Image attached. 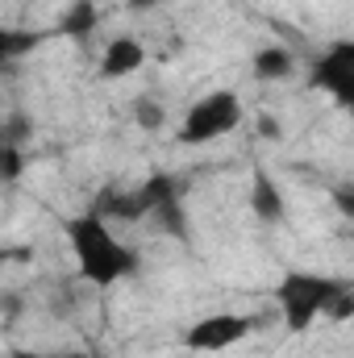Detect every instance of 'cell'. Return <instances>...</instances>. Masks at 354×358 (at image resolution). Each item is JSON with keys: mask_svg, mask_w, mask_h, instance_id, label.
Instances as JSON below:
<instances>
[{"mask_svg": "<svg viewBox=\"0 0 354 358\" xmlns=\"http://www.w3.org/2000/svg\"><path fill=\"white\" fill-rule=\"evenodd\" d=\"M330 200H334V208H338L346 221H354V183L351 179H338V183L330 187Z\"/></svg>", "mask_w": 354, "mask_h": 358, "instance_id": "13", "label": "cell"}, {"mask_svg": "<svg viewBox=\"0 0 354 358\" xmlns=\"http://www.w3.org/2000/svg\"><path fill=\"white\" fill-rule=\"evenodd\" d=\"M246 121V104L234 88H213L204 96H196L183 117H179L176 142L179 146H208V142H221L229 134H238Z\"/></svg>", "mask_w": 354, "mask_h": 358, "instance_id": "3", "label": "cell"}, {"mask_svg": "<svg viewBox=\"0 0 354 358\" xmlns=\"http://www.w3.org/2000/svg\"><path fill=\"white\" fill-rule=\"evenodd\" d=\"M250 213L263 225H283L288 221V196H283L279 179L271 176L267 167H255L250 171Z\"/></svg>", "mask_w": 354, "mask_h": 358, "instance_id": "7", "label": "cell"}, {"mask_svg": "<svg viewBox=\"0 0 354 358\" xmlns=\"http://www.w3.org/2000/svg\"><path fill=\"white\" fill-rule=\"evenodd\" d=\"M351 279H338V275H321V271H283L279 283H275V308H279V321L283 329L296 338V334H309L317 321H330L334 304L351 292Z\"/></svg>", "mask_w": 354, "mask_h": 358, "instance_id": "2", "label": "cell"}, {"mask_svg": "<svg viewBox=\"0 0 354 358\" xmlns=\"http://www.w3.org/2000/svg\"><path fill=\"white\" fill-rule=\"evenodd\" d=\"M129 117H134V125H138L142 134H159V129H167V104H163L155 92H142V96H134V104H129Z\"/></svg>", "mask_w": 354, "mask_h": 358, "instance_id": "10", "label": "cell"}, {"mask_svg": "<svg viewBox=\"0 0 354 358\" xmlns=\"http://www.w3.org/2000/svg\"><path fill=\"white\" fill-rule=\"evenodd\" d=\"M21 171H25V146L0 142V179H4V183H17Z\"/></svg>", "mask_w": 354, "mask_h": 358, "instance_id": "11", "label": "cell"}, {"mask_svg": "<svg viewBox=\"0 0 354 358\" xmlns=\"http://www.w3.org/2000/svg\"><path fill=\"white\" fill-rule=\"evenodd\" d=\"M163 0H125V8L129 13H150V8H159Z\"/></svg>", "mask_w": 354, "mask_h": 358, "instance_id": "15", "label": "cell"}, {"mask_svg": "<svg viewBox=\"0 0 354 358\" xmlns=\"http://www.w3.org/2000/svg\"><path fill=\"white\" fill-rule=\"evenodd\" d=\"M100 29V4L96 0H76L63 17H59V38H71V42H88L92 34Z\"/></svg>", "mask_w": 354, "mask_h": 358, "instance_id": "9", "label": "cell"}, {"mask_svg": "<svg viewBox=\"0 0 354 358\" xmlns=\"http://www.w3.org/2000/svg\"><path fill=\"white\" fill-rule=\"evenodd\" d=\"M63 242L71 250L76 275L92 287H117L142 271V255L121 242L117 221H108L96 204L71 213L63 221Z\"/></svg>", "mask_w": 354, "mask_h": 358, "instance_id": "1", "label": "cell"}, {"mask_svg": "<svg viewBox=\"0 0 354 358\" xmlns=\"http://www.w3.org/2000/svg\"><path fill=\"white\" fill-rule=\"evenodd\" d=\"M8 358H63V355H46V350H25V346H17V350H8Z\"/></svg>", "mask_w": 354, "mask_h": 358, "instance_id": "16", "label": "cell"}, {"mask_svg": "<svg viewBox=\"0 0 354 358\" xmlns=\"http://www.w3.org/2000/svg\"><path fill=\"white\" fill-rule=\"evenodd\" d=\"M146 63H150V50H146V42H142V38H134V34H113V38L100 46L96 80H104V84H117V80H129V76H138Z\"/></svg>", "mask_w": 354, "mask_h": 358, "instance_id": "6", "label": "cell"}, {"mask_svg": "<svg viewBox=\"0 0 354 358\" xmlns=\"http://www.w3.org/2000/svg\"><path fill=\"white\" fill-rule=\"evenodd\" d=\"M250 71H255V80H263V84H283V80L296 76V55H292L288 46H279V42H267V46H259V50L250 55Z\"/></svg>", "mask_w": 354, "mask_h": 358, "instance_id": "8", "label": "cell"}, {"mask_svg": "<svg viewBox=\"0 0 354 358\" xmlns=\"http://www.w3.org/2000/svg\"><path fill=\"white\" fill-rule=\"evenodd\" d=\"M63 358H104V355L100 350H67Z\"/></svg>", "mask_w": 354, "mask_h": 358, "instance_id": "17", "label": "cell"}, {"mask_svg": "<svg viewBox=\"0 0 354 358\" xmlns=\"http://www.w3.org/2000/svg\"><path fill=\"white\" fill-rule=\"evenodd\" d=\"M255 329H259V321H255L250 313L217 308V313L196 317V321L183 329V346H187L192 355H225V350L242 346Z\"/></svg>", "mask_w": 354, "mask_h": 358, "instance_id": "5", "label": "cell"}, {"mask_svg": "<svg viewBox=\"0 0 354 358\" xmlns=\"http://www.w3.org/2000/svg\"><path fill=\"white\" fill-rule=\"evenodd\" d=\"M46 34H21V29H4V59H17L25 50H34Z\"/></svg>", "mask_w": 354, "mask_h": 358, "instance_id": "12", "label": "cell"}, {"mask_svg": "<svg viewBox=\"0 0 354 358\" xmlns=\"http://www.w3.org/2000/svg\"><path fill=\"white\" fill-rule=\"evenodd\" d=\"M309 88L321 92L334 108L354 117V38L330 42L313 63H309Z\"/></svg>", "mask_w": 354, "mask_h": 358, "instance_id": "4", "label": "cell"}, {"mask_svg": "<svg viewBox=\"0 0 354 358\" xmlns=\"http://www.w3.org/2000/svg\"><path fill=\"white\" fill-rule=\"evenodd\" d=\"M255 129H259V138H271V142H275V138L283 134V129H279V121H275L271 113H259V121H255Z\"/></svg>", "mask_w": 354, "mask_h": 358, "instance_id": "14", "label": "cell"}]
</instances>
